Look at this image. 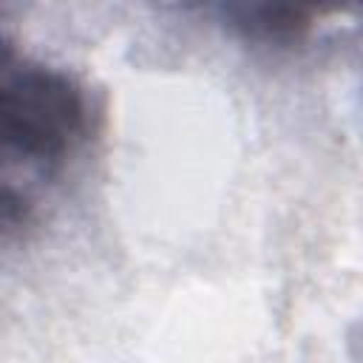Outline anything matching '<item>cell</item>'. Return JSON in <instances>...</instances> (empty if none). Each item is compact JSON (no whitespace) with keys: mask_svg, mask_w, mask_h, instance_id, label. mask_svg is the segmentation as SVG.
Masks as SVG:
<instances>
[{"mask_svg":"<svg viewBox=\"0 0 363 363\" xmlns=\"http://www.w3.org/2000/svg\"><path fill=\"white\" fill-rule=\"evenodd\" d=\"M96 128L99 111L79 77L3 43L0 224L6 238L34 224L40 193L65 176Z\"/></svg>","mask_w":363,"mask_h":363,"instance_id":"1","label":"cell"},{"mask_svg":"<svg viewBox=\"0 0 363 363\" xmlns=\"http://www.w3.org/2000/svg\"><path fill=\"white\" fill-rule=\"evenodd\" d=\"M218 14L230 31L261 45L301 43L312 28L309 11L289 6H221Z\"/></svg>","mask_w":363,"mask_h":363,"instance_id":"2","label":"cell"},{"mask_svg":"<svg viewBox=\"0 0 363 363\" xmlns=\"http://www.w3.org/2000/svg\"><path fill=\"white\" fill-rule=\"evenodd\" d=\"M346 357L349 363H363V315L354 318L346 329Z\"/></svg>","mask_w":363,"mask_h":363,"instance_id":"3","label":"cell"}]
</instances>
